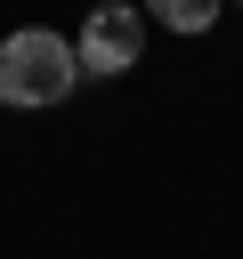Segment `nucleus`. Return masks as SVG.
Returning a JSON list of instances; mask_svg holds the SVG:
<instances>
[{"label":"nucleus","mask_w":243,"mask_h":259,"mask_svg":"<svg viewBox=\"0 0 243 259\" xmlns=\"http://www.w3.org/2000/svg\"><path fill=\"white\" fill-rule=\"evenodd\" d=\"M154 8V24H170V32H211L219 24V0H146Z\"/></svg>","instance_id":"nucleus-3"},{"label":"nucleus","mask_w":243,"mask_h":259,"mask_svg":"<svg viewBox=\"0 0 243 259\" xmlns=\"http://www.w3.org/2000/svg\"><path fill=\"white\" fill-rule=\"evenodd\" d=\"M138 49H146V16L130 8V0H97L89 16H81V73L89 81H113V73H130L138 65Z\"/></svg>","instance_id":"nucleus-2"},{"label":"nucleus","mask_w":243,"mask_h":259,"mask_svg":"<svg viewBox=\"0 0 243 259\" xmlns=\"http://www.w3.org/2000/svg\"><path fill=\"white\" fill-rule=\"evenodd\" d=\"M73 81H81V57H73V40H65V32L24 24V32H8V40H0V105L40 113V105H65V97H73Z\"/></svg>","instance_id":"nucleus-1"}]
</instances>
